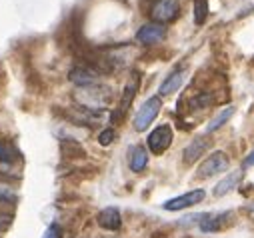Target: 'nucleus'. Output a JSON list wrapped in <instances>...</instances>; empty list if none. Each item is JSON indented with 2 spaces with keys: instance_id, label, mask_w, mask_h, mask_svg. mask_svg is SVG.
<instances>
[{
  "instance_id": "4",
  "label": "nucleus",
  "mask_w": 254,
  "mask_h": 238,
  "mask_svg": "<svg viewBox=\"0 0 254 238\" xmlns=\"http://www.w3.org/2000/svg\"><path fill=\"white\" fill-rule=\"evenodd\" d=\"M180 12V4L178 0H156L152 10H150V16L154 22L158 24H164V22H170L178 16Z\"/></svg>"
},
{
  "instance_id": "11",
  "label": "nucleus",
  "mask_w": 254,
  "mask_h": 238,
  "mask_svg": "<svg viewBox=\"0 0 254 238\" xmlns=\"http://www.w3.org/2000/svg\"><path fill=\"white\" fill-rule=\"evenodd\" d=\"M128 164L132 172H142L148 166V152L144 146H134L130 148V156H128Z\"/></svg>"
},
{
  "instance_id": "15",
  "label": "nucleus",
  "mask_w": 254,
  "mask_h": 238,
  "mask_svg": "<svg viewBox=\"0 0 254 238\" xmlns=\"http://www.w3.org/2000/svg\"><path fill=\"white\" fill-rule=\"evenodd\" d=\"M234 114V106H226L222 112H218L214 118H212V120L208 122V126H206V132L210 134V132H214V130H218L222 124H226V120H228V118Z\"/></svg>"
},
{
  "instance_id": "19",
  "label": "nucleus",
  "mask_w": 254,
  "mask_h": 238,
  "mask_svg": "<svg viewBox=\"0 0 254 238\" xmlns=\"http://www.w3.org/2000/svg\"><path fill=\"white\" fill-rule=\"evenodd\" d=\"M116 138V132H114V128H106V130H102L100 132V136H98V142L102 144V146H108L112 140Z\"/></svg>"
},
{
  "instance_id": "18",
  "label": "nucleus",
  "mask_w": 254,
  "mask_h": 238,
  "mask_svg": "<svg viewBox=\"0 0 254 238\" xmlns=\"http://www.w3.org/2000/svg\"><path fill=\"white\" fill-rule=\"evenodd\" d=\"M14 200H16V192L6 184H0V202H14Z\"/></svg>"
},
{
  "instance_id": "12",
  "label": "nucleus",
  "mask_w": 254,
  "mask_h": 238,
  "mask_svg": "<svg viewBox=\"0 0 254 238\" xmlns=\"http://www.w3.org/2000/svg\"><path fill=\"white\" fill-rule=\"evenodd\" d=\"M182 82H184V70H174L172 74H168L166 78H164V82L160 84V96H168V94H172V92H176L180 86H182Z\"/></svg>"
},
{
  "instance_id": "20",
  "label": "nucleus",
  "mask_w": 254,
  "mask_h": 238,
  "mask_svg": "<svg viewBox=\"0 0 254 238\" xmlns=\"http://www.w3.org/2000/svg\"><path fill=\"white\" fill-rule=\"evenodd\" d=\"M42 238H62V228L58 224H50L42 234Z\"/></svg>"
},
{
  "instance_id": "5",
  "label": "nucleus",
  "mask_w": 254,
  "mask_h": 238,
  "mask_svg": "<svg viewBox=\"0 0 254 238\" xmlns=\"http://www.w3.org/2000/svg\"><path fill=\"white\" fill-rule=\"evenodd\" d=\"M138 84H140V76L134 72L132 74V78L128 80V84L124 86V92H122V98H120V104H118V108L114 110V114H112V122H116V120H120V118L128 112V108H130V104H132V100H134V96H136V92H138Z\"/></svg>"
},
{
  "instance_id": "7",
  "label": "nucleus",
  "mask_w": 254,
  "mask_h": 238,
  "mask_svg": "<svg viewBox=\"0 0 254 238\" xmlns=\"http://www.w3.org/2000/svg\"><path fill=\"white\" fill-rule=\"evenodd\" d=\"M166 38V26L164 24H158V22H148L144 24L138 32H136V40L142 42V44H158Z\"/></svg>"
},
{
  "instance_id": "14",
  "label": "nucleus",
  "mask_w": 254,
  "mask_h": 238,
  "mask_svg": "<svg viewBox=\"0 0 254 238\" xmlns=\"http://www.w3.org/2000/svg\"><path fill=\"white\" fill-rule=\"evenodd\" d=\"M230 214L222 212V214H204V220H200V230L202 232H216L226 224V218Z\"/></svg>"
},
{
  "instance_id": "21",
  "label": "nucleus",
  "mask_w": 254,
  "mask_h": 238,
  "mask_svg": "<svg viewBox=\"0 0 254 238\" xmlns=\"http://www.w3.org/2000/svg\"><path fill=\"white\" fill-rule=\"evenodd\" d=\"M244 166H254V150L244 158Z\"/></svg>"
},
{
  "instance_id": "16",
  "label": "nucleus",
  "mask_w": 254,
  "mask_h": 238,
  "mask_svg": "<svg viewBox=\"0 0 254 238\" xmlns=\"http://www.w3.org/2000/svg\"><path fill=\"white\" fill-rule=\"evenodd\" d=\"M18 158V150L14 148L12 142H6V140H0V162L2 164H10Z\"/></svg>"
},
{
  "instance_id": "22",
  "label": "nucleus",
  "mask_w": 254,
  "mask_h": 238,
  "mask_svg": "<svg viewBox=\"0 0 254 238\" xmlns=\"http://www.w3.org/2000/svg\"><path fill=\"white\" fill-rule=\"evenodd\" d=\"M248 210H250V212H254V204H252V206H250V208H248Z\"/></svg>"
},
{
  "instance_id": "13",
  "label": "nucleus",
  "mask_w": 254,
  "mask_h": 238,
  "mask_svg": "<svg viewBox=\"0 0 254 238\" xmlns=\"http://www.w3.org/2000/svg\"><path fill=\"white\" fill-rule=\"evenodd\" d=\"M240 180H242V172H240V170L230 172V174L224 178V180H220V182L216 184L214 196H224V194H228L230 190H234V188L240 184Z\"/></svg>"
},
{
  "instance_id": "8",
  "label": "nucleus",
  "mask_w": 254,
  "mask_h": 238,
  "mask_svg": "<svg viewBox=\"0 0 254 238\" xmlns=\"http://www.w3.org/2000/svg\"><path fill=\"white\" fill-rule=\"evenodd\" d=\"M96 220H98V226L100 228L110 230V232H116L122 226V216H120L118 208H114V206H108V208L100 210L98 216H96Z\"/></svg>"
},
{
  "instance_id": "17",
  "label": "nucleus",
  "mask_w": 254,
  "mask_h": 238,
  "mask_svg": "<svg viewBox=\"0 0 254 238\" xmlns=\"http://www.w3.org/2000/svg\"><path fill=\"white\" fill-rule=\"evenodd\" d=\"M206 14H208V0H196L194 2V22L204 24Z\"/></svg>"
},
{
  "instance_id": "10",
  "label": "nucleus",
  "mask_w": 254,
  "mask_h": 238,
  "mask_svg": "<svg viewBox=\"0 0 254 238\" xmlns=\"http://www.w3.org/2000/svg\"><path fill=\"white\" fill-rule=\"evenodd\" d=\"M68 78L76 86H94L98 82V72L88 68V66H74L68 72Z\"/></svg>"
},
{
  "instance_id": "1",
  "label": "nucleus",
  "mask_w": 254,
  "mask_h": 238,
  "mask_svg": "<svg viewBox=\"0 0 254 238\" xmlns=\"http://www.w3.org/2000/svg\"><path fill=\"white\" fill-rule=\"evenodd\" d=\"M160 108H162V100H160V96H152V98H148V100L138 108V112H136V116H134V128H136L138 132L146 130V128L154 122V118L158 116Z\"/></svg>"
},
{
  "instance_id": "6",
  "label": "nucleus",
  "mask_w": 254,
  "mask_h": 238,
  "mask_svg": "<svg viewBox=\"0 0 254 238\" xmlns=\"http://www.w3.org/2000/svg\"><path fill=\"white\" fill-rule=\"evenodd\" d=\"M204 196H206V192L200 190V188H196V190H190V192H186V194H182V196H176V198H172V200H166V202L162 204V208H164V210H170V212L184 210V208H190V206L202 202Z\"/></svg>"
},
{
  "instance_id": "2",
  "label": "nucleus",
  "mask_w": 254,
  "mask_h": 238,
  "mask_svg": "<svg viewBox=\"0 0 254 238\" xmlns=\"http://www.w3.org/2000/svg\"><path fill=\"white\" fill-rule=\"evenodd\" d=\"M172 138H174L172 128H170L168 124H160V126H156V128L148 134V140H146V142H148L150 152L162 154V152H166L168 146L172 144Z\"/></svg>"
},
{
  "instance_id": "9",
  "label": "nucleus",
  "mask_w": 254,
  "mask_h": 238,
  "mask_svg": "<svg viewBox=\"0 0 254 238\" xmlns=\"http://www.w3.org/2000/svg\"><path fill=\"white\" fill-rule=\"evenodd\" d=\"M210 148V140L206 138V136H198V138H194L192 142H190L186 148H184V162L186 164H192V162H196L200 156H204V152Z\"/></svg>"
},
{
  "instance_id": "3",
  "label": "nucleus",
  "mask_w": 254,
  "mask_h": 238,
  "mask_svg": "<svg viewBox=\"0 0 254 238\" xmlns=\"http://www.w3.org/2000/svg\"><path fill=\"white\" fill-rule=\"evenodd\" d=\"M230 160L224 152H212L200 166H198V178H210L214 174H220V172H226Z\"/></svg>"
}]
</instances>
